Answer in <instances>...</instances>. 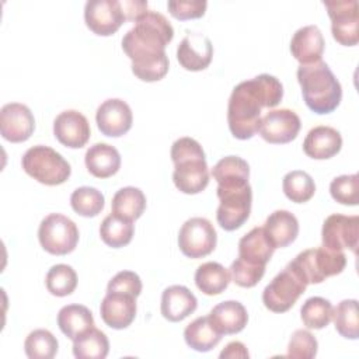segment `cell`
Masks as SVG:
<instances>
[{
  "mask_svg": "<svg viewBox=\"0 0 359 359\" xmlns=\"http://www.w3.org/2000/svg\"><path fill=\"white\" fill-rule=\"evenodd\" d=\"M171 22L158 11L147 10L123 35L122 49L132 60L133 74L143 81H158L168 72L165 45L172 39Z\"/></svg>",
  "mask_w": 359,
  "mask_h": 359,
  "instance_id": "6da1fadb",
  "label": "cell"
},
{
  "mask_svg": "<svg viewBox=\"0 0 359 359\" xmlns=\"http://www.w3.org/2000/svg\"><path fill=\"white\" fill-rule=\"evenodd\" d=\"M282 97V83L266 73L238 83L227 105V123L231 135L240 140L251 139L259 129L261 109L276 107Z\"/></svg>",
  "mask_w": 359,
  "mask_h": 359,
  "instance_id": "7a4b0ae2",
  "label": "cell"
},
{
  "mask_svg": "<svg viewBox=\"0 0 359 359\" xmlns=\"http://www.w3.org/2000/svg\"><path fill=\"white\" fill-rule=\"evenodd\" d=\"M296 74L303 100L313 112L330 114L339 105L342 87L325 62L300 65Z\"/></svg>",
  "mask_w": 359,
  "mask_h": 359,
  "instance_id": "3957f363",
  "label": "cell"
},
{
  "mask_svg": "<svg viewBox=\"0 0 359 359\" xmlns=\"http://www.w3.org/2000/svg\"><path fill=\"white\" fill-rule=\"evenodd\" d=\"M170 154L174 185L188 195L202 192L209 184V168L201 143L188 136L180 137L172 143Z\"/></svg>",
  "mask_w": 359,
  "mask_h": 359,
  "instance_id": "277c9868",
  "label": "cell"
},
{
  "mask_svg": "<svg viewBox=\"0 0 359 359\" xmlns=\"http://www.w3.org/2000/svg\"><path fill=\"white\" fill-rule=\"evenodd\" d=\"M22 170L45 185L63 184L72 172L65 157L49 146L36 144L29 147L21 158Z\"/></svg>",
  "mask_w": 359,
  "mask_h": 359,
  "instance_id": "5b68a950",
  "label": "cell"
},
{
  "mask_svg": "<svg viewBox=\"0 0 359 359\" xmlns=\"http://www.w3.org/2000/svg\"><path fill=\"white\" fill-rule=\"evenodd\" d=\"M289 264L307 285L321 283L327 278L338 275L345 269L346 255L344 251H331L325 247L309 248L299 252Z\"/></svg>",
  "mask_w": 359,
  "mask_h": 359,
  "instance_id": "8992f818",
  "label": "cell"
},
{
  "mask_svg": "<svg viewBox=\"0 0 359 359\" xmlns=\"http://www.w3.org/2000/svg\"><path fill=\"white\" fill-rule=\"evenodd\" d=\"M307 287L306 280L287 264L264 289L262 302L273 313H285L297 302Z\"/></svg>",
  "mask_w": 359,
  "mask_h": 359,
  "instance_id": "52a82bcc",
  "label": "cell"
},
{
  "mask_svg": "<svg viewBox=\"0 0 359 359\" xmlns=\"http://www.w3.org/2000/svg\"><path fill=\"white\" fill-rule=\"evenodd\" d=\"M38 238L46 252L65 255L76 248L79 243V229L67 216L50 213L42 219L38 229Z\"/></svg>",
  "mask_w": 359,
  "mask_h": 359,
  "instance_id": "ba28073f",
  "label": "cell"
},
{
  "mask_svg": "<svg viewBox=\"0 0 359 359\" xmlns=\"http://www.w3.org/2000/svg\"><path fill=\"white\" fill-rule=\"evenodd\" d=\"M217 198L220 201L216 210V219L222 229L233 231L241 227L250 217L252 203V189L250 184L236 188H219Z\"/></svg>",
  "mask_w": 359,
  "mask_h": 359,
  "instance_id": "9c48e42d",
  "label": "cell"
},
{
  "mask_svg": "<svg viewBox=\"0 0 359 359\" xmlns=\"http://www.w3.org/2000/svg\"><path fill=\"white\" fill-rule=\"evenodd\" d=\"M217 241L213 224L205 217H191L180 229L178 247L188 258H202L209 255Z\"/></svg>",
  "mask_w": 359,
  "mask_h": 359,
  "instance_id": "30bf717a",
  "label": "cell"
},
{
  "mask_svg": "<svg viewBox=\"0 0 359 359\" xmlns=\"http://www.w3.org/2000/svg\"><path fill=\"white\" fill-rule=\"evenodd\" d=\"M331 18V32L337 42L353 46L359 41V14L356 0H324Z\"/></svg>",
  "mask_w": 359,
  "mask_h": 359,
  "instance_id": "8fae6325",
  "label": "cell"
},
{
  "mask_svg": "<svg viewBox=\"0 0 359 359\" xmlns=\"http://www.w3.org/2000/svg\"><path fill=\"white\" fill-rule=\"evenodd\" d=\"M359 238V216H345L341 213L330 215L321 229L323 247L331 251H344L345 248L356 254Z\"/></svg>",
  "mask_w": 359,
  "mask_h": 359,
  "instance_id": "7c38bea8",
  "label": "cell"
},
{
  "mask_svg": "<svg viewBox=\"0 0 359 359\" xmlns=\"http://www.w3.org/2000/svg\"><path fill=\"white\" fill-rule=\"evenodd\" d=\"M84 21L97 35H112L126 21L121 1L118 0H88L84 6Z\"/></svg>",
  "mask_w": 359,
  "mask_h": 359,
  "instance_id": "4fadbf2b",
  "label": "cell"
},
{
  "mask_svg": "<svg viewBox=\"0 0 359 359\" xmlns=\"http://www.w3.org/2000/svg\"><path fill=\"white\" fill-rule=\"evenodd\" d=\"M300 126V118L294 111L280 108L272 109L261 118L258 132L268 143L283 144L292 142L297 136Z\"/></svg>",
  "mask_w": 359,
  "mask_h": 359,
  "instance_id": "5bb4252c",
  "label": "cell"
},
{
  "mask_svg": "<svg viewBox=\"0 0 359 359\" xmlns=\"http://www.w3.org/2000/svg\"><path fill=\"white\" fill-rule=\"evenodd\" d=\"M35 118L31 109L20 102H8L0 109V133L11 143H21L31 137Z\"/></svg>",
  "mask_w": 359,
  "mask_h": 359,
  "instance_id": "9a60e30c",
  "label": "cell"
},
{
  "mask_svg": "<svg viewBox=\"0 0 359 359\" xmlns=\"http://www.w3.org/2000/svg\"><path fill=\"white\" fill-rule=\"evenodd\" d=\"M95 122L102 135L111 137L122 136L132 128V109L121 98H108L97 108Z\"/></svg>",
  "mask_w": 359,
  "mask_h": 359,
  "instance_id": "2e32d148",
  "label": "cell"
},
{
  "mask_svg": "<svg viewBox=\"0 0 359 359\" xmlns=\"http://www.w3.org/2000/svg\"><path fill=\"white\" fill-rule=\"evenodd\" d=\"M53 135L63 146L80 149L88 142L91 129L87 118L81 112L66 109L55 118Z\"/></svg>",
  "mask_w": 359,
  "mask_h": 359,
  "instance_id": "e0dca14e",
  "label": "cell"
},
{
  "mask_svg": "<svg viewBox=\"0 0 359 359\" xmlns=\"http://www.w3.org/2000/svg\"><path fill=\"white\" fill-rule=\"evenodd\" d=\"M213 56L210 39L199 32H188L177 48V59L185 70H205Z\"/></svg>",
  "mask_w": 359,
  "mask_h": 359,
  "instance_id": "ac0fdd59",
  "label": "cell"
},
{
  "mask_svg": "<svg viewBox=\"0 0 359 359\" xmlns=\"http://www.w3.org/2000/svg\"><path fill=\"white\" fill-rule=\"evenodd\" d=\"M136 297L122 292H107L100 306L102 321L114 330L129 327L136 317Z\"/></svg>",
  "mask_w": 359,
  "mask_h": 359,
  "instance_id": "d6986e66",
  "label": "cell"
},
{
  "mask_svg": "<svg viewBox=\"0 0 359 359\" xmlns=\"http://www.w3.org/2000/svg\"><path fill=\"white\" fill-rule=\"evenodd\" d=\"M342 147L341 133L327 125L311 128L303 142L304 153L314 160H325L334 157Z\"/></svg>",
  "mask_w": 359,
  "mask_h": 359,
  "instance_id": "ffe728a7",
  "label": "cell"
},
{
  "mask_svg": "<svg viewBox=\"0 0 359 359\" xmlns=\"http://www.w3.org/2000/svg\"><path fill=\"white\" fill-rule=\"evenodd\" d=\"M324 36L317 25H304L299 28L290 41V52L300 65H310L321 60L324 52Z\"/></svg>",
  "mask_w": 359,
  "mask_h": 359,
  "instance_id": "44dd1931",
  "label": "cell"
},
{
  "mask_svg": "<svg viewBox=\"0 0 359 359\" xmlns=\"http://www.w3.org/2000/svg\"><path fill=\"white\" fill-rule=\"evenodd\" d=\"M198 307L195 294L182 285H172L161 294V314L171 323H178L192 314Z\"/></svg>",
  "mask_w": 359,
  "mask_h": 359,
  "instance_id": "7402d4cb",
  "label": "cell"
},
{
  "mask_svg": "<svg viewBox=\"0 0 359 359\" xmlns=\"http://www.w3.org/2000/svg\"><path fill=\"white\" fill-rule=\"evenodd\" d=\"M213 327L223 335L237 334L244 330L248 321L245 307L237 300H226L216 304L208 314Z\"/></svg>",
  "mask_w": 359,
  "mask_h": 359,
  "instance_id": "603a6c76",
  "label": "cell"
},
{
  "mask_svg": "<svg viewBox=\"0 0 359 359\" xmlns=\"http://www.w3.org/2000/svg\"><path fill=\"white\" fill-rule=\"evenodd\" d=\"M264 231L275 248H283L292 244L299 234V222L296 216L283 209L272 212L265 223Z\"/></svg>",
  "mask_w": 359,
  "mask_h": 359,
  "instance_id": "cb8c5ba5",
  "label": "cell"
},
{
  "mask_svg": "<svg viewBox=\"0 0 359 359\" xmlns=\"http://www.w3.org/2000/svg\"><path fill=\"white\" fill-rule=\"evenodd\" d=\"M84 163L88 172L94 177L108 178L118 172L121 167V154L108 143H95L87 149Z\"/></svg>",
  "mask_w": 359,
  "mask_h": 359,
  "instance_id": "d4e9b609",
  "label": "cell"
},
{
  "mask_svg": "<svg viewBox=\"0 0 359 359\" xmlns=\"http://www.w3.org/2000/svg\"><path fill=\"white\" fill-rule=\"evenodd\" d=\"M275 247L266 237L264 227H254L238 241V257L254 265H266Z\"/></svg>",
  "mask_w": 359,
  "mask_h": 359,
  "instance_id": "484cf974",
  "label": "cell"
},
{
  "mask_svg": "<svg viewBox=\"0 0 359 359\" xmlns=\"http://www.w3.org/2000/svg\"><path fill=\"white\" fill-rule=\"evenodd\" d=\"M212 177L219 188H236L248 184L250 165L238 156H226L212 168Z\"/></svg>",
  "mask_w": 359,
  "mask_h": 359,
  "instance_id": "4316f807",
  "label": "cell"
},
{
  "mask_svg": "<svg viewBox=\"0 0 359 359\" xmlns=\"http://www.w3.org/2000/svg\"><path fill=\"white\" fill-rule=\"evenodd\" d=\"M57 325L67 338L76 339L94 327V317L83 304H67L57 313Z\"/></svg>",
  "mask_w": 359,
  "mask_h": 359,
  "instance_id": "83f0119b",
  "label": "cell"
},
{
  "mask_svg": "<svg viewBox=\"0 0 359 359\" xmlns=\"http://www.w3.org/2000/svg\"><path fill=\"white\" fill-rule=\"evenodd\" d=\"M184 339L189 348L198 352L213 349L222 339V334L213 327L208 316L198 317L184 330Z\"/></svg>",
  "mask_w": 359,
  "mask_h": 359,
  "instance_id": "f1b7e54d",
  "label": "cell"
},
{
  "mask_svg": "<svg viewBox=\"0 0 359 359\" xmlns=\"http://www.w3.org/2000/svg\"><path fill=\"white\" fill-rule=\"evenodd\" d=\"M112 213L130 222L139 219L146 209V196L136 187H123L118 189L111 202Z\"/></svg>",
  "mask_w": 359,
  "mask_h": 359,
  "instance_id": "f546056e",
  "label": "cell"
},
{
  "mask_svg": "<svg viewBox=\"0 0 359 359\" xmlns=\"http://www.w3.org/2000/svg\"><path fill=\"white\" fill-rule=\"evenodd\" d=\"M195 283L205 294H220L230 283V272L222 264L209 261L198 266L195 272Z\"/></svg>",
  "mask_w": 359,
  "mask_h": 359,
  "instance_id": "4dcf8cb0",
  "label": "cell"
},
{
  "mask_svg": "<svg viewBox=\"0 0 359 359\" xmlns=\"http://www.w3.org/2000/svg\"><path fill=\"white\" fill-rule=\"evenodd\" d=\"M109 352L107 335L93 327L76 339H73V355L77 359H104Z\"/></svg>",
  "mask_w": 359,
  "mask_h": 359,
  "instance_id": "1f68e13d",
  "label": "cell"
},
{
  "mask_svg": "<svg viewBox=\"0 0 359 359\" xmlns=\"http://www.w3.org/2000/svg\"><path fill=\"white\" fill-rule=\"evenodd\" d=\"M133 222L116 216L114 213L104 217L100 226L101 240L112 248H119L129 244L133 237Z\"/></svg>",
  "mask_w": 359,
  "mask_h": 359,
  "instance_id": "d6a6232c",
  "label": "cell"
},
{
  "mask_svg": "<svg viewBox=\"0 0 359 359\" xmlns=\"http://www.w3.org/2000/svg\"><path fill=\"white\" fill-rule=\"evenodd\" d=\"M332 320L337 332L348 339L359 338V318L358 300L345 299L332 310Z\"/></svg>",
  "mask_w": 359,
  "mask_h": 359,
  "instance_id": "836d02e7",
  "label": "cell"
},
{
  "mask_svg": "<svg viewBox=\"0 0 359 359\" xmlns=\"http://www.w3.org/2000/svg\"><path fill=\"white\" fill-rule=\"evenodd\" d=\"M332 304L330 300L313 296L309 297L302 309H300V317L303 324L310 330H321L327 327L332 318Z\"/></svg>",
  "mask_w": 359,
  "mask_h": 359,
  "instance_id": "e575fe53",
  "label": "cell"
},
{
  "mask_svg": "<svg viewBox=\"0 0 359 359\" xmlns=\"http://www.w3.org/2000/svg\"><path fill=\"white\" fill-rule=\"evenodd\" d=\"M285 195L296 203L307 202L316 192V184L310 174L302 170L289 171L282 181Z\"/></svg>",
  "mask_w": 359,
  "mask_h": 359,
  "instance_id": "d590c367",
  "label": "cell"
},
{
  "mask_svg": "<svg viewBox=\"0 0 359 359\" xmlns=\"http://www.w3.org/2000/svg\"><path fill=\"white\" fill-rule=\"evenodd\" d=\"M56 337L43 328L34 330L24 341V351L29 359H52L57 353Z\"/></svg>",
  "mask_w": 359,
  "mask_h": 359,
  "instance_id": "8d00e7d4",
  "label": "cell"
},
{
  "mask_svg": "<svg viewBox=\"0 0 359 359\" xmlns=\"http://www.w3.org/2000/svg\"><path fill=\"white\" fill-rule=\"evenodd\" d=\"M45 285L48 292L53 296H69L77 286V273L70 265L56 264L48 271Z\"/></svg>",
  "mask_w": 359,
  "mask_h": 359,
  "instance_id": "74e56055",
  "label": "cell"
},
{
  "mask_svg": "<svg viewBox=\"0 0 359 359\" xmlns=\"http://www.w3.org/2000/svg\"><path fill=\"white\" fill-rule=\"evenodd\" d=\"M104 195L94 187H80L73 191L70 205L76 213L84 217H94L104 209Z\"/></svg>",
  "mask_w": 359,
  "mask_h": 359,
  "instance_id": "f35d334b",
  "label": "cell"
},
{
  "mask_svg": "<svg viewBox=\"0 0 359 359\" xmlns=\"http://www.w3.org/2000/svg\"><path fill=\"white\" fill-rule=\"evenodd\" d=\"M358 185H359L358 174L339 175L331 181L330 194L337 202L342 205L356 206L359 203Z\"/></svg>",
  "mask_w": 359,
  "mask_h": 359,
  "instance_id": "ab89813d",
  "label": "cell"
},
{
  "mask_svg": "<svg viewBox=\"0 0 359 359\" xmlns=\"http://www.w3.org/2000/svg\"><path fill=\"white\" fill-rule=\"evenodd\" d=\"M230 278L241 287L255 286L265 273V265H254L237 257L230 265Z\"/></svg>",
  "mask_w": 359,
  "mask_h": 359,
  "instance_id": "60d3db41",
  "label": "cell"
},
{
  "mask_svg": "<svg viewBox=\"0 0 359 359\" xmlns=\"http://www.w3.org/2000/svg\"><path fill=\"white\" fill-rule=\"evenodd\" d=\"M318 342L307 330H296L287 345V356L296 359H311L317 355Z\"/></svg>",
  "mask_w": 359,
  "mask_h": 359,
  "instance_id": "b9f144b4",
  "label": "cell"
},
{
  "mask_svg": "<svg viewBox=\"0 0 359 359\" xmlns=\"http://www.w3.org/2000/svg\"><path fill=\"white\" fill-rule=\"evenodd\" d=\"M206 7V0H170L167 3L170 14L178 20L199 18L205 14Z\"/></svg>",
  "mask_w": 359,
  "mask_h": 359,
  "instance_id": "7bdbcfd3",
  "label": "cell"
},
{
  "mask_svg": "<svg viewBox=\"0 0 359 359\" xmlns=\"http://www.w3.org/2000/svg\"><path fill=\"white\" fill-rule=\"evenodd\" d=\"M107 292H122L137 297L142 292V280L133 271H121L108 282Z\"/></svg>",
  "mask_w": 359,
  "mask_h": 359,
  "instance_id": "ee69618b",
  "label": "cell"
},
{
  "mask_svg": "<svg viewBox=\"0 0 359 359\" xmlns=\"http://www.w3.org/2000/svg\"><path fill=\"white\" fill-rule=\"evenodd\" d=\"M121 7L126 20L136 21L140 15L147 11V1L146 0H123L121 1Z\"/></svg>",
  "mask_w": 359,
  "mask_h": 359,
  "instance_id": "f6af8a7d",
  "label": "cell"
},
{
  "mask_svg": "<svg viewBox=\"0 0 359 359\" xmlns=\"http://www.w3.org/2000/svg\"><path fill=\"white\" fill-rule=\"evenodd\" d=\"M222 359H247L250 356L245 345L240 341H231L229 342L224 349L219 355Z\"/></svg>",
  "mask_w": 359,
  "mask_h": 359,
  "instance_id": "bcb514c9",
  "label": "cell"
}]
</instances>
